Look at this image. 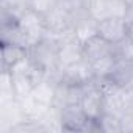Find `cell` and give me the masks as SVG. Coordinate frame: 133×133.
<instances>
[{
  "label": "cell",
  "mask_w": 133,
  "mask_h": 133,
  "mask_svg": "<svg viewBox=\"0 0 133 133\" xmlns=\"http://www.w3.org/2000/svg\"><path fill=\"white\" fill-rule=\"evenodd\" d=\"M96 35H99L102 39L107 42L116 45L128 38V24L125 16H108L103 17L97 27H96Z\"/></svg>",
  "instance_id": "obj_1"
}]
</instances>
